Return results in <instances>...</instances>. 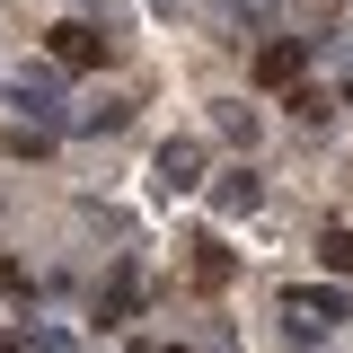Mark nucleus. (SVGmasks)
Listing matches in <instances>:
<instances>
[{"label": "nucleus", "mask_w": 353, "mask_h": 353, "mask_svg": "<svg viewBox=\"0 0 353 353\" xmlns=\"http://www.w3.org/2000/svg\"><path fill=\"white\" fill-rule=\"evenodd\" d=\"M283 309H292V336H327V327H345V292H327V283H301V292H283Z\"/></svg>", "instance_id": "nucleus-1"}, {"label": "nucleus", "mask_w": 353, "mask_h": 353, "mask_svg": "<svg viewBox=\"0 0 353 353\" xmlns=\"http://www.w3.org/2000/svg\"><path fill=\"white\" fill-rule=\"evenodd\" d=\"M9 106H18V115H44V124H53V115H62V80H53L44 62H27V71H9Z\"/></svg>", "instance_id": "nucleus-2"}, {"label": "nucleus", "mask_w": 353, "mask_h": 353, "mask_svg": "<svg viewBox=\"0 0 353 353\" xmlns=\"http://www.w3.org/2000/svg\"><path fill=\"white\" fill-rule=\"evenodd\" d=\"M53 62H62V71H88V62H106V27H88V18H62V27H53Z\"/></svg>", "instance_id": "nucleus-3"}, {"label": "nucleus", "mask_w": 353, "mask_h": 353, "mask_svg": "<svg viewBox=\"0 0 353 353\" xmlns=\"http://www.w3.org/2000/svg\"><path fill=\"white\" fill-rule=\"evenodd\" d=\"M150 176H159V194H194V185H203V141H168V150L150 159Z\"/></svg>", "instance_id": "nucleus-4"}, {"label": "nucleus", "mask_w": 353, "mask_h": 353, "mask_svg": "<svg viewBox=\"0 0 353 353\" xmlns=\"http://www.w3.org/2000/svg\"><path fill=\"white\" fill-rule=\"evenodd\" d=\"M301 71H309V44H301V36H274V44L256 53V80H265V88H292Z\"/></svg>", "instance_id": "nucleus-5"}, {"label": "nucleus", "mask_w": 353, "mask_h": 353, "mask_svg": "<svg viewBox=\"0 0 353 353\" xmlns=\"http://www.w3.org/2000/svg\"><path fill=\"white\" fill-rule=\"evenodd\" d=\"M256 203H265V185H256V176H248V168H221V176H212V212H221V221L256 212Z\"/></svg>", "instance_id": "nucleus-6"}, {"label": "nucleus", "mask_w": 353, "mask_h": 353, "mask_svg": "<svg viewBox=\"0 0 353 353\" xmlns=\"http://www.w3.org/2000/svg\"><path fill=\"white\" fill-rule=\"evenodd\" d=\"M124 124H132V97H124V88H97L80 115H71V132H124Z\"/></svg>", "instance_id": "nucleus-7"}, {"label": "nucleus", "mask_w": 353, "mask_h": 353, "mask_svg": "<svg viewBox=\"0 0 353 353\" xmlns=\"http://www.w3.org/2000/svg\"><path fill=\"white\" fill-rule=\"evenodd\" d=\"M212 124H221V141H239V150H256V132H265V115L248 106V97H212Z\"/></svg>", "instance_id": "nucleus-8"}, {"label": "nucleus", "mask_w": 353, "mask_h": 353, "mask_svg": "<svg viewBox=\"0 0 353 353\" xmlns=\"http://www.w3.org/2000/svg\"><path fill=\"white\" fill-rule=\"evenodd\" d=\"M318 265H327V274H353V230H327V239H318Z\"/></svg>", "instance_id": "nucleus-9"}, {"label": "nucleus", "mask_w": 353, "mask_h": 353, "mask_svg": "<svg viewBox=\"0 0 353 353\" xmlns=\"http://www.w3.org/2000/svg\"><path fill=\"white\" fill-rule=\"evenodd\" d=\"M194 274H203V283H230V256H221V239H194Z\"/></svg>", "instance_id": "nucleus-10"}, {"label": "nucleus", "mask_w": 353, "mask_h": 353, "mask_svg": "<svg viewBox=\"0 0 353 353\" xmlns=\"http://www.w3.org/2000/svg\"><path fill=\"white\" fill-rule=\"evenodd\" d=\"M18 353H80V345H71V327H27Z\"/></svg>", "instance_id": "nucleus-11"}, {"label": "nucleus", "mask_w": 353, "mask_h": 353, "mask_svg": "<svg viewBox=\"0 0 353 353\" xmlns=\"http://www.w3.org/2000/svg\"><path fill=\"white\" fill-rule=\"evenodd\" d=\"M292 115H301V124H327L336 106H327V88H292Z\"/></svg>", "instance_id": "nucleus-12"}, {"label": "nucleus", "mask_w": 353, "mask_h": 353, "mask_svg": "<svg viewBox=\"0 0 353 353\" xmlns=\"http://www.w3.org/2000/svg\"><path fill=\"white\" fill-rule=\"evenodd\" d=\"M132 353H185V345H132Z\"/></svg>", "instance_id": "nucleus-13"}]
</instances>
